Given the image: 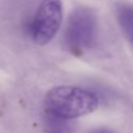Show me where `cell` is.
<instances>
[{"label":"cell","instance_id":"cell-1","mask_svg":"<svg viewBox=\"0 0 133 133\" xmlns=\"http://www.w3.org/2000/svg\"><path fill=\"white\" fill-rule=\"evenodd\" d=\"M49 113L59 119H72L95 111L99 105L97 96L86 89L61 85L51 88L45 97Z\"/></svg>","mask_w":133,"mask_h":133},{"label":"cell","instance_id":"cell-2","mask_svg":"<svg viewBox=\"0 0 133 133\" xmlns=\"http://www.w3.org/2000/svg\"><path fill=\"white\" fill-rule=\"evenodd\" d=\"M97 32L96 17L87 8H78L70 16L65 29V43L73 53H82L90 48Z\"/></svg>","mask_w":133,"mask_h":133},{"label":"cell","instance_id":"cell-3","mask_svg":"<svg viewBox=\"0 0 133 133\" xmlns=\"http://www.w3.org/2000/svg\"><path fill=\"white\" fill-rule=\"evenodd\" d=\"M63 11L60 0H43L31 24V36L37 45L48 44L57 33Z\"/></svg>","mask_w":133,"mask_h":133},{"label":"cell","instance_id":"cell-4","mask_svg":"<svg viewBox=\"0 0 133 133\" xmlns=\"http://www.w3.org/2000/svg\"><path fill=\"white\" fill-rule=\"evenodd\" d=\"M117 19L124 33L133 45V4H124L118 7Z\"/></svg>","mask_w":133,"mask_h":133},{"label":"cell","instance_id":"cell-5","mask_svg":"<svg viewBox=\"0 0 133 133\" xmlns=\"http://www.w3.org/2000/svg\"><path fill=\"white\" fill-rule=\"evenodd\" d=\"M89 133H113V132H111L110 130H107V129H97Z\"/></svg>","mask_w":133,"mask_h":133}]
</instances>
